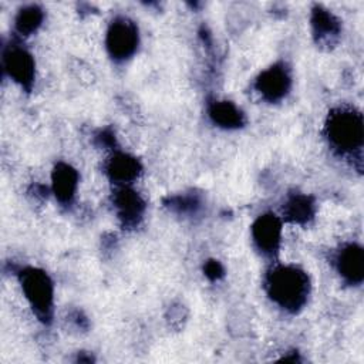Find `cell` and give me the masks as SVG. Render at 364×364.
<instances>
[{"label":"cell","instance_id":"10","mask_svg":"<svg viewBox=\"0 0 364 364\" xmlns=\"http://www.w3.org/2000/svg\"><path fill=\"white\" fill-rule=\"evenodd\" d=\"M51 183H53V192L55 198L67 203L73 199L77 185H78V173L77 171L64 162H60L55 165L53 175H51Z\"/></svg>","mask_w":364,"mask_h":364},{"label":"cell","instance_id":"14","mask_svg":"<svg viewBox=\"0 0 364 364\" xmlns=\"http://www.w3.org/2000/svg\"><path fill=\"white\" fill-rule=\"evenodd\" d=\"M311 26L313 33L320 40H328L330 37H334L340 31L338 20L326 9L316 7L311 14Z\"/></svg>","mask_w":364,"mask_h":364},{"label":"cell","instance_id":"3","mask_svg":"<svg viewBox=\"0 0 364 364\" xmlns=\"http://www.w3.org/2000/svg\"><path fill=\"white\" fill-rule=\"evenodd\" d=\"M20 283L23 293L36 314L43 320L50 318L54 289L48 274L40 269L27 267L20 273Z\"/></svg>","mask_w":364,"mask_h":364},{"label":"cell","instance_id":"6","mask_svg":"<svg viewBox=\"0 0 364 364\" xmlns=\"http://www.w3.org/2000/svg\"><path fill=\"white\" fill-rule=\"evenodd\" d=\"M289 88L290 75L282 64H274L266 68L256 80V90L264 100L270 102L282 100L287 94Z\"/></svg>","mask_w":364,"mask_h":364},{"label":"cell","instance_id":"4","mask_svg":"<svg viewBox=\"0 0 364 364\" xmlns=\"http://www.w3.org/2000/svg\"><path fill=\"white\" fill-rule=\"evenodd\" d=\"M107 50L115 60H125L131 57L138 47V28L125 18H115L107 31Z\"/></svg>","mask_w":364,"mask_h":364},{"label":"cell","instance_id":"1","mask_svg":"<svg viewBox=\"0 0 364 364\" xmlns=\"http://www.w3.org/2000/svg\"><path fill=\"white\" fill-rule=\"evenodd\" d=\"M267 291L280 307L297 311L307 301L310 280L306 272L296 266H277L267 276Z\"/></svg>","mask_w":364,"mask_h":364},{"label":"cell","instance_id":"5","mask_svg":"<svg viewBox=\"0 0 364 364\" xmlns=\"http://www.w3.org/2000/svg\"><path fill=\"white\" fill-rule=\"evenodd\" d=\"M3 65L9 77L17 84L27 90L31 87L36 74V64L33 55L27 50L17 46L9 47L3 55Z\"/></svg>","mask_w":364,"mask_h":364},{"label":"cell","instance_id":"7","mask_svg":"<svg viewBox=\"0 0 364 364\" xmlns=\"http://www.w3.org/2000/svg\"><path fill=\"white\" fill-rule=\"evenodd\" d=\"M252 236L256 246L267 255L277 250L282 237V223L276 215L266 213L259 216L252 226Z\"/></svg>","mask_w":364,"mask_h":364},{"label":"cell","instance_id":"11","mask_svg":"<svg viewBox=\"0 0 364 364\" xmlns=\"http://www.w3.org/2000/svg\"><path fill=\"white\" fill-rule=\"evenodd\" d=\"M141 171V165L136 158L128 154H114L107 164V173L111 181L117 183H128L134 181Z\"/></svg>","mask_w":364,"mask_h":364},{"label":"cell","instance_id":"2","mask_svg":"<svg viewBox=\"0 0 364 364\" xmlns=\"http://www.w3.org/2000/svg\"><path fill=\"white\" fill-rule=\"evenodd\" d=\"M326 131L331 145L341 152H353L363 145V117L354 109L333 111L327 119Z\"/></svg>","mask_w":364,"mask_h":364},{"label":"cell","instance_id":"13","mask_svg":"<svg viewBox=\"0 0 364 364\" xmlns=\"http://www.w3.org/2000/svg\"><path fill=\"white\" fill-rule=\"evenodd\" d=\"M284 216L293 223H306L314 215V202L307 195H294L284 205Z\"/></svg>","mask_w":364,"mask_h":364},{"label":"cell","instance_id":"9","mask_svg":"<svg viewBox=\"0 0 364 364\" xmlns=\"http://www.w3.org/2000/svg\"><path fill=\"white\" fill-rule=\"evenodd\" d=\"M114 205L118 213V218L124 225H135L141 219L145 203L142 198L132 189L124 186L114 196Z\"/></svg>","mask_w":364,"mask_h":364},{"label":"cell","instance_id":"12","mask_svg":"<svg viewBox=\"0 0 364 364\" xmlns=\"http://www.w3.org/2000/svg\"><path fill=\"white\" fill-rule=\"evenodd\" d=\"M209 115L215 124L223 128H239L245 122L243 112L230 101H215L209 107Z\"/></svg>","mask_w":364,"mask_h":364},{"label":"cell","instance_id":"15","mask_svg":"<svg viewBox=\"0 0 364 364\" xmlns=\"http://www.w3.org/2000/svg\"><path fill=\"white\" fill-rule=\"evenodd\" d=\"M43 17V10L38 6H26L16 16V28L21 36H28L41 26Z\"/></svg>","mask_w":364,"mask_h":364},{"label":"cell","instance_id":"8","mask_svg":"<svg viewBox=\"0 0 364 364\" xmlns=\"http://www.w3.org/2000/svg\"><path fill=\"white\" fill-rule=\"evenodd\" d=\"M337 269L344 280L358 284L364 277V252L363 247L353 243L346 246L337 259Z\"/></svg>","mask_w":364,"mask_h":364},{"label":"cell","instance_id":"16","mask_svg":"<svg viewBox=\"0 0 364 364\" xmlns=\"http://www.w3.org/2000/svg\"><path fill=\"white\" fill-rule=\"evenodd\" d=\"M205 274L210 279V280H216L219 277L223 276V267L219 262L216 260H209L205 264Z\"/></svg>","mask_w":364,"mask_h":364}]
</instances>
